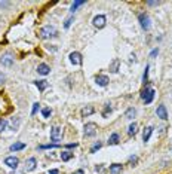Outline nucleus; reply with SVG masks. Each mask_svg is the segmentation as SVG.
I'll return each instance as SVG.
<instances>
[{
    "label": "nucleus",
    "mask_w": 172,
    "mask_h": 174,
    "mask_svg": "<svg viewBox=\"0 0 172 174\" xmlns=\"http://www.w3.org/2000/svg\"><path fill=\"white\" fill-rule=\"evenodd\" d=\"M12 152H17V150H23V149H25V144L24 143H13L11 147H9Z\"/></svg>",
    "instance_id": "obj_20"
},
{
    "label": "nucleus",
    "mask_w": 172,
    "mask_h": 174,
    "mask_svg": "<svg viewBox=\"0 0 172 174\" xmlns=\"http://www.w3.org/2000/svg\"><path fill=\"white\" fill-rule=\"evenodd\" d=\"M74 174H85V171L83 170H77V171H74Z\"/></svg>",
    "instance_id": "obj_36"
},
{
    "label": "nucleus",
    "mask_w": 172,
    "mask_h": 174,
    "mask_svg": "<svg viewBox=\"0 0 172 174\" xmlns=\"http://www.w3.org/2000/svg\"><path fill=\"white\" fill-rule=\"evenodd\" d=\"M156 115H157V118H160V119H163V121H166V119H168L166 107L163 106V104L157 106V109H156Z\"/></svg>",
    "instance_id": "obj_7"
},
{
    "label": "nucleus",
    "mask_w": 172,
    "mask_h": 174,
    "mask_svg": "<svg viewBox=\"0 0 172 174\" xmlns=\"http://www.w3.org/2000/svg\"><path fill=\"white\" fill-rule=\"evenodd\" d=\"M6 127H8V122H6L5 119H0V133H2V131H5Z\"/></svg>",
    "instance_id": "obj_29"
},
{
    "label": "nucleus",
    "mask_w": 172,
    "mask_h": 174,
    "mask_svg": "<svg viewBox=\"0 0 172 174\" xmlns=\"http://www.w3.org/2000/svg\"><path fill=\"white\" fill-rule=\"evenodd\" d=\"M71 158H73V153H71V152H63V153H61V159H63V161H65V162H67V161H70Z\"/></svg>",
    "instance_id": "obj_24"
},
{
    "label": "nucleus",
    "mask_w": 172,
    "mask_h": 174,
    "mask_svg": "<svg viewBox=\"0 0 172 174\" xmlns=\"http://www.w3.org/2000/svg\"><path fill=\"white\" fill-rule=\"evenodd\" d=\"M73 21H74V18H73V17H70L68 19L65 21V24H64V28H68L70 25H71V23H73Z\"/></svg>",
    "instance_id": "obj_30"
},
{
    "label": "nucleus",
    "mask_w": 172,
    "mask_h": 174,
    "mask_svg": "<svg viewBox=\"0 0 172 174\" xmlns=\"http://www.w3.org/2000/svg\"><path fill=\"white\" fill-rule=\"evenodd\" d=\"M85 5V2H80V0H77V2H74L73 5H71V8H70V11L71 12H74L77 8H80V6H83Z\"/></svg>",
    "instance_id": "obj_25"
},
{
    "label": "nucleus",
    "mask_w": 172,
    "mask_h": 174,
    "mask_svg": "<svg viewBox=\"0 0 172 174\" xmlns=\"http://www.w3.org/2000/svg\"><path fill=\"white\" fill-rule=\"evenodd\" d=\"M151 133H153V127H147V128L144 129V133H143V140L149 141L150 137H151Z\"/></svg>",
    "instance_id": "obj_17"
},
{
    "label": "nucleus",
    "mask_w": 172,
    "mask_h": 174,
    "mask_svg": "<svg viewBox=\"0 0 172 174\" xmlns=\"http://www.w3.org/2000/svg\"><path fill=\"white\" fill-rule=\"evenodd\" d=\"M70 61H71V64H74V66H80L82 55L79 52H71V54H70Z\"/></svg>",
    "instance_id": "obj_11"
},
{
    "label": "nucleus",
    "mask_w": 172,
    "mask_h": 174,
    "mask_svg": "<svg viewBox=\"0 0 172 174\" xmlns=\"http://www.w3.org/2000/svg\"><path fill=\"white\" fill-rule=\"evenodd\" d=\"M5 165H8V167L12 170H17L18 165H19V159H18L17 156H8L5 159Z\"/></svg>",
    "instance_id": "obj_4"
},
{
    "label": "nucleus",
    "mask_w": 172,
    "mask_h": 174,
    "mask_svg": "<svg viewBox=\"0 0 172 174\" xmlns=\"http://www.w3.org/2000/svg\"><path fill=\"white\" fill-rule=\"evenodd\" d=\"M139 24H141V27H143L144 30H149L150 28V18L147 14H141V15H139Z\"/></svg>",
    "instance_id": "obj_8"
},
{
    "label": "nucleus",
    "mask_w": 172,
    "mask_h": 174,
    "mask_svg": "<svg viewBox=\"0 0 172 174\" xmlns=\"http://www.w3.org/2000/svg\"><path fill=\"white\" fill-rule=\"evenodd\" d=\"M97 124L95 122H89V124L85 125V129H83V134L86 135V137H94V135L97 134Z\"/></svg>",
    "instance_id": "obj_3"
},
{
    "label": "nucleus",
    "mask_w": 172,
    "mask_h": 174,
    "mask_svg": "<svg viewBox=\"0 0 172 174\" xmlns=\"http://www.w3.org/2000/svg\"><path fill=\"white\" fill-rule=\"evenodd\" d=\"M5 79H6V76L3 73H0V86L3 85V82H5Z\"/></svg>",
    "instance_id": "obj_34"
},
{
    "label": "nucleus",
    "mask_w": 172,
    "mask_h": 174,
    "mask_svg": "<svg viewBox=\"0 0 172 174\" xmlns=\"http://www.w3.org/2000/svg\"><path fill=\"white\" fill-rule=\"evenodd\" d=\"M12 63H13V58H12V54H5V55L0 58V64L2 66H6V67H9V66H12Z\"/></svg>",
    "instance_id": "obj_9"
},
{
    "label": "nucleus",
    "mask_w": 172,
    "mask_h": 174,
    "mask_svg": "<svg viewBox=\"0 0 172 174\" xmlns=\"http://www.w3.org/2000/svg\"><path fill=\"white\" fill-rule=\"evenodd\" d=\"M157 52H159V51H157V49H154L153 52H151V57H156V55H157Z\"/></svg>",
    "instance_id": "obj_37"
},
{
    "label": "nucleus",
    "mask_w": 172,
    "mask_h": 174,
    "mask_svg": "<svg viewBox=\"0 0 172 174\" xmlns=\"http://www.w3.org/2000/svg\"><path fill=\"white\" fill-rule=\"evenodd\" d=\"M119 66H120V60L114 58L113 61L110 63V72H111V73H117V72H119Z\"/></svg>",
    "instance_id": "obj_14"
},
{
    "label": "nucleus",
    "mask_w": 172,
    "mask_h": 174,
    "mask_svg": "<svg viewBox=\"0 0 172 174\" xmlns=\"http://www.w3.org/2000/svg\"><path fill=\"white\" fill-rule=\"evenodd\" d=\"M101 147H103V143H101V141H98V143H95V144H94V146L91 147V153H95V152H97V150H99Z\"/></svg>",
    "instance_id": "obj_27"
},
{
    "label": "nucleus",
    "mask_w": 172,
    "mask_h": 174,
    "mask_svg": "<svg viewBox=\"0 0 172 174\" xmlns=\"http://www.w3.org/2000/svg\"><path fill=\"white\" fill-rule=\"evenodd\" d=\"M119 143V134L117 133H113V134L110 135V139H109V144H117Z\"/></svg>",
    "instance_id": "obj_19"
},
{
    "label": "nucleus",
    "mask_w": 172,
    "mask_h": 174,
    "mask_svg": "<svg viewBox=\"0 0 172 174\" xmlns=\"http://www.w3.org/2000/svg\"><path fill=\"white\" fill-rule=\"evenodd\" d=\"M147 79H149V66H145V72H144V74H143L144 82H147Z\"/></svg>",
    "instance_id": "obj_31"
},
{
    "label": "nucleus",
    "mask_w": 172,
    "mask_h": 174,
    "mask_svg": "<svg viewBox=\"0 0 172 174\" xmlns=\"http://www.w3.org/2000/svg\"><path fill=\"white\" fill-rule=\"evenodd\" d=\"M12 174H23V173H12Z\"/></svg>",
    "instance_id": "obj_39"
},
{
    "label": "nucleus",
    "mask_w": 172,
    "mask_h": 174,
    "mask_svg": "<svg viewBox=\"0 0 172 174\" xmlns=\"http://www.w3.org/2000/svg\"><path fill=\"white\" fill-rule=\"evenodd\" d=\"M135 115H137V110L134 109V107H131V109H128L126 113H125V116H126L128 119H134L135 118Z\"/></svg>",
    "instance_id": "obj_23"
},
{
    "label": "nucleus",
    "mask_w": 172,
    "mask_h": 174,
    "mask_svg": "<svg viewBox=\"0 0 172 174\" xmlns=\"http://www.w3.org/2000/svg\"><path fill=\"white\" fill-rule=\"evenodd\" d=\"M40 37L42 39H51V37H55L57 36V30L53 25H45V27L40 28Z\"/></svg>",
    "instance_id": "obj_1"
},
{
    "label": "nucleus",
    "mask_w": 172,
    "mask_h": 174,
    "mask_svg": "<svg viewBox=\"0 0 172 174\" xmlns=\"http://www.w3.org/2000/svg\"><path fill=\"white\" fill-rule=\"evenodd\" d=\"M36 167H37L36 158H28V159L25 161V171H34Z\"/></svg>",
    "instance_id": "obj_10"
},
{
    "label": "nucleus",
    "mask_w": 172,
    "mask_h": 174,
    "mask_svg": "<svg viewBox=\"0 0 172 174\" xmlns=\"http://www.w3.org/2000/svg\"><path fill=\"white\" fill-rule=\"evenodd\" d=\"M95 82H97L99 86H107L110 79H109V76H105V74H98L97 78H95Z\"/></svg>",
    "instance_id": "obj_12"
},
{
    "label": "nucleus",
    "mask_w": 172,
    "mask_h": 174,
    "mask_svg": "<svg viewBox=\"0 0 172 174\" xmlns=\"http://www.w3.org/2000/svg\"><path fill=\"white\" fill-rule=\"evenodd\" d=\"M51 140L55 141V144H57V141L61 140V128L59 127H53L51 129Z\"/></svg>",
    "instance_id": "obj_6"
},
{
    "label": "nucleus",
    "mask_w": 172,
    "mask_h": 174,
    "mask_svg": "<svg viewBox=\"0 0 172 174\" xmlns=\"http://www.w3.org/2000/svg\"><path fill=\"white\" fill-rule=\"evenodd\" d=\"M37 72H39V74L46 76V74L51 73V67H49L48 64H45V63H42V64H39V66H37Z\"/></svg>",
    "instance_id": "obj_13"
},
{
    "label": "nucleus",
    "mask_w": 172,
    "mask_h": 174,
    "mask_svg": "<svg viewBox=\"0 0 172 174\" xmlns=\"http://www.w3.org/2000/svg\"><path fill=\"white\" fill-rule=\"evenodd\" d=\"M110 113H111V107H110V104H105V107H104V110H103V116L107 118Z\"/></svg>",
    "instance_id": "obj_28"
},
{
    "label": "nucleus",
    "mask_w": 172,
    "mask_h": 174,
    "mask_svg": "<svg viewBox=\"0 0 172 174\" xmlns=\"http://www.w3.org/2000/svg\"><path fill=\"white\" fill-rule=\"evenodd\" d=\"M105 17L104 15H97V17L92 19V24H94V27H97V28H103L104 25H105Z\"/></svg>",
    "instance_id": "obj_5"
},
{
    "label": "nucleus",
    "mask_w": 172,
    "mask_h": 174,
    "mask_svg": "<svg viewBox=\"0 0 172 174\" xmlns=\"http://www.w3.org/2000/svg\"><path fill=\"white\" fill-rule=\"evenodd\" d=\"M94 112H95V109H94L92 106H88L82 110V116H89V115H92Z\"/></svg>",
    "instance_id": "obj_22"
},
{
    "label": "nucleus",
    "mask_w": 172,
    "mask_h": 174,
    "mask_svg": "<svg viewBox=\"0 0 172 174\" xmlns=\"http://www.w3.org/2000/svg\"><path fill=\"white\" fill-rule=\"evenodd\" d=\"M19 124H21V121H19V118H12L11 122H9V127H11V129H18L19 128Z\"/></svg>",
    "instance_id": "obj_18"
},
{
    "label": "nucleus",
    "mask_w": 172,
    "mask_h": 174,
    "mask_svg": "<svg viewBox=\"0 0 172 174\" xmlns=\"http://www.w3.org/2000/svg\"><path fill=\"white\" fill-rule=\"evenodd\" d=\"M147 5H150V6H156V5H159V2H147Z\"/></svg>",
    "instance_id": "obj_35"
},
{
    "label": "nucleus",
    "mask_w": 172,
    "mask_h": 174,
    "mask_svg": "<svg viewBox=\"0 0 172 174\" xmlns=\"http://www.w3.org/2000/svg\"><path fill=\"white\" fill-rule=\"evenodd\" d=\"M39 106H40L39 103H34V104H33V110H31V115H34V113L37 112V109H39Z\"/></svg>",
    "instance_id": "obj_32"
},
{
    "label": "nucleus",
    "mask_w": 172,
    "mask_h": 174,
    "mask_svg": "<svg viewBox=\"0 0 172 174\" xmlns=\"http://www.w3.org/2000/svg\"><path fill=\"white\" fill-rule=\"evenodd\" d=\"M137 161H138V158H137V156H131V158H129V162H131L132 165H134V164L137 162Z\"/></svg>",
    "instance_id": "obj_33"
},
{
    "label": "nucleus",
    "mask_w": 172,
    "mask_h": 174,
    "mask_svg": "<svg viewBox=\"0 0 172 174\" xmlns=\"http://www.w3.org/2000/svg\"><path fill=\"white\" fill-rule=\"evenodd\" d=\"M154 94H156V91L153 90V88H145V90L141 92V98H143V101L145 104H150V103L153 101V98H154Z\"/></svg>",
    "instance_id": "obj_2"
},
{
    "label": "nucleus",
    "mask_w": 172,
    "mask_h": 174,
    "mask_svg": "<svg viewBox=\"0 0 172 174\" xmlns=\"http://www.w3.org/2000/svg\"><path fill=\"white\" fill-rule=\"evenodd\" d=\"M36 86L39 88V91H45L48 86H49V82L48 80H34Z\"/></svg>",
    "instance_id": "obj_16"
},
{
    "label": "nucleus",
    "mask_w": 172,
    "mask_h": 174,
    "mask_svg": "<svg viewBox=\"0 0 172 174\" xmlns=\"http://www.w3.org/2000/svg\"><path fill=\"white\" fill-rule=\"evenodd\" d=\"M42 115H43V118H49L52 115V110L49 107H43V109H42Z\"/></svg>",
    "instance_id": "obj_26"
},
{
    "label": "nucleus",
    "mask_w": 172,
    "mask_h": 174,
    "mask_svg": "<svg viewBox=\"0 0 172 174\" xmlns=\"http://www.w3.org/2000/svg\"><path fill=\"white\" fill-rule=\"evenodd\" d=\"M137 131H138V125L134 122V124L129 125V128H128V134H129V135H135V134H137Z\"/></svg>",
    "instance_id": "obj_21"
},
{
    "label": "nucleus",
    "mask_w": 172,
    "mask_h": 174,
    "mask_svg": "<svg viewBox=\"0 0 172 174\" xmlns=\"http://www.w3.org/2000/svg\"><path fill=\"white\" fill-rule=\"evenodd\" d=\"M49 174H58V170H51V171H49Z\"/></svg>",
    "instance_id": "obj_38"
},
{
    "label": "nucleus",
    "mask_w": 172,
    "mask_h": 174,
    "mask_svg": "<svg viewBox=\"0 0 172 174\" xmlns=\"http://www.w3.org/2000/svg\"><path fill=\"white\" fill-rule=\"evenodd\" d=\"M110 173L111 174H120L122 173V164H111V165H110Z\"/></svg>",
    "instance_id": "obj_15"
}]
</instances>
